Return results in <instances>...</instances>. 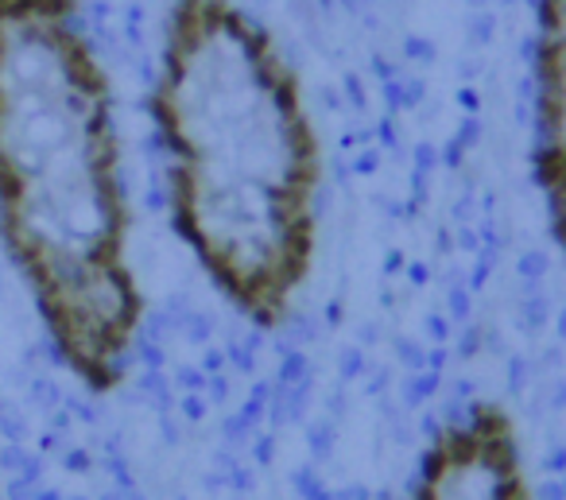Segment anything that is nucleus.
<instances>
[{
    "label": "nucleus",
    "instance_id": "2",
    "mask_svg": "<svg viewBox=\"0 0 566 500\" xmlns=\"http://www.w3.org/2000/svg\"><path fill=\"white\" fill-rule=\"evenodd\" d=\"M148 110L175 237L229 311L280 330L315 275L323 198L292 59L241 0H171Z\"/></svg>",
    "mask_w": 566,
    "mask_h": 500
},
{
    "label": "nucleus",
    "instance_id": "1",
    "mask_svg": "<svg viewBox=\"0 0 566 500\" xmlns=\"http://www.w3.org/2000/svg\"><path fill=\"white\" fill-rule=\"evenodd\" d=\"M0 249L59 365L113 396L148 306L117 102L82 0H0Z\"/></svg>",
    "mask_w": 566,
    "mask_h": 500
},
{
    "label": "nucleus",
    "instance_id": "4",
    "mask_svg": "<svg viewBox=\"0 0 566 500\" xmlns=\"http://www.w3.org/2000/svg\"><path fill=\"white\" fill-rule=\"evenodd\" d=\"M532 171L551 241L566 264V0H535Z\"/></svg>",
    "mask_w": 566,
    "mask_h": 500
},
{
    "label": "nucleus",
    "instance_id": "3",
    "mask_svg": "<svg viewBox=\"0 0 566 500\" xmlns=\"http://www.w3.org/2000/svg\"><path fill=\"white\" fill-rule=\"evenodd\" d=\"M408 500H535L520 423L501 399H473L419 454Z\"/></svg>",
    "mask_w": 566,
    "mask_h": 500
}]
</instances>
